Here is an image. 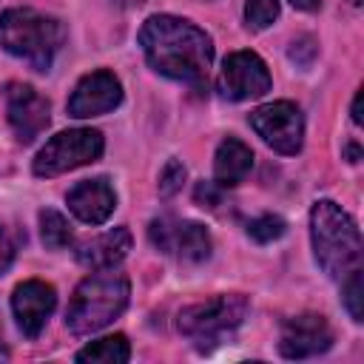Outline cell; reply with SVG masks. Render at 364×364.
I'll use <instances>...</instances> for the list:
<instances>
[{"label": "cell", "mask_w": 364, "mask_h": 364, "mask_svg": "<svg viewBox=\"0 0 364 364\" xmlns=\"http://www.w3.org/2000/svg\"><path fill=\"white\" fill-rule=\"evenodd\" d=\"M139 46L156 74L188 85H208L213 40L191 20L173 14H154L139 28Z\"/></svg>", "instance_id": "cell-1"}, {"label": "cell", "mask_w": 364, "mask_h": 364, "mask_svg": "<svg viewBox=\"0 0 364 364\" xmlns=\"http://www.w3.org/2000/svg\"><path fill=\"white\" fill-rule=\"evenodd\" d=\"M310 242L313 256L327 276L344 279L361 267V230L353 216L330 199H318L310 210Z\"/></svg>", "instance_id": "cell-2"}, {"label": "cell", "mask_w": 364, "mask_h": 364, "mask_svg": "<svg viewBox=\"0 0 364 364\" xmlns=\"http://www.w3.org/2000/svg\"><path fill=\"white\" fill-rule=\"evenodd\" d=\"M128 296L131 282L125 273L114 267L97 270L77 284L65 310V327L74 336H91L122 316V310L128 307Z\"/></svg>", "instance_id": "cell-3"}, {"label": "cell", "mask_w": 364, "mask_h": 364, "mask_svg": "<svg viewBox=\"0 0 364 364\" xmlns=\"http://www.w3.org/2000/svg\"><path fill=\"white\" fill-rule=\"evenodd\" d=\"M63 23L34 9H6L0 14V46L28 63L34 71H48L63 46Z\"/></svg>", "instance_id": "cell-4"}, {"label": "cell", "mask_w": 364, "mask_h": 364, "mask_svg": "<svg viewBox=\"0 0 364 364\" xmlns=\"http://www.w3.org/2000/svg\"><path fill=\"white\" fill-rule=\"evenodd\" d=\"M247 310L250 304L242 293H222L208 301L182 307L176 327L196 350H213L242 327Z\"/></svg>", "instance_id": "cell-5"}, {"label": "cell", "mask_w": 364, "mask_h": 364, "mask_svg": "<svg viewBox=\"0 0 364 364\" xmlns=\"http://www.w3.org/2000/svg\"><path fill=\"white\" fill-rule=\"evenodd\" d=\"M102 134L94 131V128H71V131H60L57 136H51L40 154L34 156V173L37 176H60V173H68L74 168H82V165H91L102 156Z\"/></svg>", "instance_id": "cell-6"}, {"label": "cell", "mask_w": 364, "mask_h": 364, "mask_svg": "<svg viewBox=\"0 0 364 364\" xmlns=\"http://www.w3.org/2000/svg\"><path fill=\"white\" fill-rule=\"evenodd\" d=\"M250 128L279 154L293 156L301 151L304 142V117L299 111V105L279 100V102H267L259 105L256 111H250Z\"/></svg>", "instance_id": "cell-7"}, {"label": "cell", "mask_w": 364, "mask_h": 364, "mask_svg": "<svg viewBox=\"0 0 364 364\" xmlns=\"http://www.w3.org/2000/svg\"><path fill=\"white\" fill-rule=\"evenodd\" d=\"M148 239L156 250L162 253H173L176 259L188 262V264H199L210 256V233L199 225V222H188V219H171V216H159L151 222L148 228Z\"/></svg>", "instance_id": "cell-8"}, {"label": "cell", "mask_w": 364, "mask_h": 364, "mask_svg": "<svg viewBox=\"0 0 364 364\" xmlns=\"http://www.w3.org/2000/svg\"><path fill=\"white\" fill-rule=\"evenodd\" d=\"M216 85L225 100H233V102L253 100V97H262L270 91V71L259 54L233 51L225 57Z\"/></svg>", "instance_id": "cell-9"}, {"label": "cell", "mask_w": 364, "mask_h": 364, "mask_svg": "<svg viewBox=\"0 0 364 364\" xmlns=\"http://www.w3.org/2000/svg\"><path fill=\"white\" fill-rule=\"evenodd\" d=\"M3 97H6V117H9L14 136L20 142H34L51 119L48 100L23 82H9Z\"/></svg>", "instance_id": "cell-10"}, {"label": "cell", "mask_w": 364, "mask_h": 364, "mask_svg": "<svg viewBox=\"0 0 364 364\" xmlns=\"http://www.w3.org/2000/svg\"><path fill=\"white\" fill-rule=\"evenodd\" d=\"M119 102H122V82L111 71L100 68V71L85 74L74 85V91L68 97V117H74V119L100 117V114L114 111Z\"/></svg>", "instance_id": "cell-11"}, {"label": "cell", "mask_w": 364, "mask_h": 364, "mask_svg": "<svg viewBox=\"0 0 364 364\" xmlns=\"http://www.w3.org/2000/svg\"><path fill=\"white\" fill-rule=\"evenodd\" d=\"M330 347H333V330L327 318L318 313H301L282 324L279 353L284 358H310Z\"/></svg>", "instance_id": "cell-12"}, {"label": "cell", "mask_w": 364, "mask_h": 364, "mask_svg": "<svg viewBox=\"0 0 364 364\" xmlns=\"http://www.w3.org/2000/svg\"><path fill=\"white\" fill-rule=\"evenodd\" d=\"M54 307H57V290L48 282L28 279L14 287L11 310H14V318L23 330V336H28V338H37L43 333Z\"/></svg>", "instance_id": "cell-13"}, {"label": "cell", "mask_w": 364, "mask_h": 364, "mask_svg": "<svg viewBox=\"0 0 364 364\" xmlns=\"http://www.w3.org/2000/svg\"><path fill=\"white\" fill-rule=\"evenodd\" d=\"M65 202H68V210L80 222L102 225L114 213V208H117V193H114V188L105 179H85V182H77L68 191Z\"/></svg>", "instance_id": "cell-14"}, {"label": "cell", "mask_w": 364, "mask_h": 364, "mask_svg": "<svg viewBox=\"0 0 364 364\" xmlns=\"http://www.w3.org/2000/svg\"><path fill=\"white\" fill-rule=\"evenodd\" d=\"M131 245H134V239H131L128 228H111V230L82 242L77 247V262L91 270H108V267H117L128 256Z\"/></svg>", "instance_id": "cell-15"}, {"label": "cell", "mask_w": 364, "mask_h": 364, "mask_svg": "<svg viewBox=\"0 0 364 364\" xmlns=\"http://www.w3.org/2000/svg\"><path fill=\"white\" fill-rule=\"evenodd\" d=\"M253 168V151L236 139V136H228L219 142L216 148V156H213V176H216V185L219 188H233L239 185Z\"/></svg>", "instance_id": "cell-16"}, {"label": "cell", "mask_w": 364, "mask_h": 364, "mask_svg": "<svg viewBox=\"0 0 364 364\" xmlns=\"http://www.w3.org/2000/svg\"><path fill=\"white\" fill-rule=\"evenodd\" d=\"M131 358V347L125 336H105L91 344H85L77 353L80 364H125Z\"/></svg>", "instance_id": "cell-17"}, {"label": "cell", "mask_w": 364, "mask_h": 364, "mask_svg": "<svg viewBox=\"0 0 364 364\" xmlns=\"http://www.w3.org/2000/svg\"><path fill=\"white\" fill-rule=\"evenodd\" d=\"M40 239H43V245H46L48 250H63V247H68L71 239H74L68 219H65L63 213L51 210V208L40 210Z\"/></svg>", "instance_id": "cell-18"}, {"label": "cell", "mask_w": 364, "mask_h": 364, "mask_svg": "<svg viewBox=\"0 0 364 364\" xmlns=\"http://www.w3.org/2000/svg\"><path fill=\"white\" fill-rule=\"evenodd\" d=\"M341 301H344V307H347L353 321H364V279H361V267L344 276Z\"/></svg>", "instance_id": "cell-19"}, {"label": "cell", "mask_w": 364, "mask_h": 364, "mask_svg": "<svg viewBox=\"0 0 364 364\" xmlns=\"http://www.w3.org/2000/svg\"><path fill=\"white\" fill-rule=\"evenodd\" d=\"M284 233V219L282 216H273V213H264V216H256L247 222V236L259 245H267L273 239H279Z\"/></svg>", "instance_id": "cell-20"}, {"label": "cell", "mask_w": 364, "mask_h": 364, "mask_svg": "<svg viewBox=\"0 0 364 364\" xmlns=\"http://www.w3.org/2000/svg\"><path fill=\"white\" fill-rule=\"evenodd\" d=\"M279 17V0H247L245 3V23L247 28H267Z\"/></svg>", "instance_id": "cell-21"}, {"label": "cell", "mask_w": 364, "mask_h": 364, "mask_svg": "<svg viewBox=\"0 0 364 364\" xmlns=\"http://www.w3.org/2000/svg\"><path fill=\"white\" fill-rule=\"evenodd\" d=\"M185 176H188L185 165L179 159H168L165 168H162V173H159V185H156L159 188V196H173L182 188Z\"/></svg>", "instance_id": "cell-22"}, {"label": "cell", "mask_w": 364, "mask_h": 364, "mask_svg": "<svg viewBox=\"0 0 364 364\" xmlns=\"http://www.w3.org/2000/svg\"><path fill=\"white\" fill-rule=\"evenodd\" d=\"M193 199H196V205H202V208H216V205L222 202V188H219L216 182H196Z\"/></svg>", "instance_id": "cell-23"}, {"label": "cell", "mask_w": 364, "mask_h": 364, "mask_svg": "<svg viewBox=\"0 0 364 364\" xmlns=\"http://www.w3.org/2000/svg\"><path fill=\"white\" fill-rule=\"evenodd\" d=\"M313 57H316V40H313V37H299V40H293V46H290V60H296L299 65H310Z\"/></svg>", "instance_id": "cell-24"}, {"label": "cell", "mask_w": 364, "mask_h": 364, "mask_svg": "<svg viewBox=\"0 0 364 364\" xmlns=\"http://www.w3.org/2000/svg\"><path fill=\"white\" fill-rule=\"evenodd\" d=\"M14 253H17V247H14V239L9 236V230L0 225V276L11 267V262H14Z\"/></svg>", "instance_id": "cell-25"}, {"label": "cell", "mask_w": 364, "mask_h": 364, "mask_svg": "<svg viewBox=\"0 0 364 364\" xmlns=\"http://www.w3.org/2000/svg\"><path fill=\"white\" fill-rule=\"evenodd\" d=\"M361 102H364V91H355V100H353V108H350V114H353V122H355V125H361V122H364Z\"/></svg>", "instance_id": "cell-26"}, {"label": "cell", "mask_w": 364, "mask_h": 364, "mask_svg": "<svg viewBox=\"0 0 364 364\" xmlns=\"http://www.w3.org/2000/svg\"><path fill=\"white\" fill-rule=\"evenodd\" d=\"M296 9H301V11H316V9H321V0H290Z\"/></svg>", "instance_id": "cell-27"}, {"label": "cell", "mask_w": 364, "mask_h": 364, "mask_svg": "<svg viewBox=\"0 0 364 364\" xmlns=\"http://www.w3.org/2000/svg\"><path fill=\"white\" fill-rule=\"evenodd\" d=\"M350 3H361V0H350Z\"/></svg>", "instance_id": "cell-28"}]
</instances>
